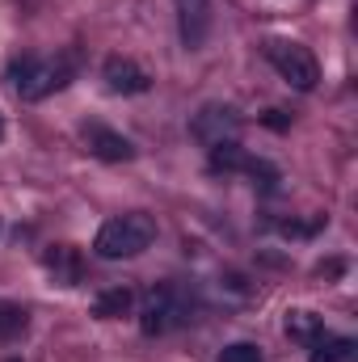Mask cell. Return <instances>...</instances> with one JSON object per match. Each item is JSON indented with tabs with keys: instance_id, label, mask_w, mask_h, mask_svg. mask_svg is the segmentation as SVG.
I'll return each instance as SVG.
<instances>
[{
	"instance_id": "17",
	"label": "cell",
	"mask_w": 358,
	"mask_h": 362,
	"mask_svg": "<svg viewBox=\"0 0 358 362\" xmlns=\"http://www.w3.org/2000/svg\"><path fill=\"white\" fill-rule=\"evenodd\" d=\"M262 122H266V127H274V131H287V118H282L278 110H270V114H262Z\"/></svg>"
},
{
	"instance_id": "15",
	"label": "cell",
	"mask_w": 358,
	"mask_h": 362,
	"mask_svg": "<svg viewBox=\"0 0 358 362\" xmlns=\"http://www.w3.org/2000/svg\"><path fill=\"white\" fill-rule=\"evenodd\" d=\"M219 362H262V346L253 341H232L219 350Z\"/></svg>"
},
{
	"instance_id": "5",
	"label": "cell",
	"mask_w": 358,
	"mask_h": 362,
	"mask_svg": "<svg viewBox=\"0 0 358 362\" xmlns=\"http://www.w3.org/2000/svg\"><path fill=\"white\" fill-rule=\"evenodd\" d=\"M241 131V118L232 105H202L194 118H190V135L202 144V148H215V144H228L236 139Z\"/></svg>"
},
{
	"instance_id": "7",
	"label": "cell",
	"mask_w": 358,
	"mask_h": 362,
	"mask_svg": "<svg viewBox=\"0 0 358 362\" xmlns=\"http://www.w3.org/2000/svg\"><path fill=\"white\" fill-rule=\"evenodd\" d=\"M178 4V34L185 51H202L211 34V0H173Z\"/></svg>"
},
{
	"instance_id": "14",
	"label": "cell",
	"mask_w": 358,
	"mask_h": 362,
	"mask_svg": "<svg viewBox=\"0 0 358 362\" xmlns=\"http://www.w3.org/2000/svg\"><path fill=\"white\" fill-rule=\"evenodd\" d=\"M25 325H30V312L21 303H0V341L25 333Z\"/></svg>"
},
{
	"instance_id": "2",
	"label": "cell",
	"mask_w": 358,
	"mask_h": 362,
	"mask_svg": "<svg viewBox=\"0 0 358 362\" xmlns=\"http://www.w3.org/2000/svg\"><path fill=\"white\" fill-rule=\"evenodd\" d=\"M152 240H156V219L144 211H131V215H114L101 223L93 253L101 262H122V257H139L144 249H152Z\"/></svg>"
},
{
	"instance_id": "10",
	"label": "cell",
	"mask_w": 358,
	"mask_h": 362,
	"mask_svg": "<svg viewBox=\"0 0 358 362\" xmlns=\"http://www.w3.org/2000/svg\"><path fill=\"white\" fill-rule=\"evenodd\" d=\"M287 337L299 341V346H316L325 337V320L316 312H308V308H291L287 312Z\"/></svg>"
},
{
	"instance_id": "1",
	"label": "cell",
	"mask_w": 358,
	"mask_h": 362,
	"mask_svg": "<svg viewBox=\"0 0 358 362\" xmlns=\"http://www.w3.org/2000/svg\"><path fill=\"white\" fill-rule=\"evenodd\" d=\"M76 76V55L59 51V55H21L8 68V81L21 101H42L51 93H59L68 81Z\"/></svg>"
},
{
	"instance_id": "9",
	"label": "cell",
	"mask_w": 358,
	"mask_h": 362,
	"mask_svg": "<svg viewBox=\"0 0 358 362\" xmlns=\"http://www.w3.org/2000/svg\"><path fill=\"white\" fill-rule=\"evenodd\" d=\"M42 266L59 286H81V278H85V257L76 245H51L42 253Z\"/></svg>"
},
{
	"instance_id": "11",
	"label": "cell",
	"mask_w": 358,
	"mask_h": 362,
	"mask_svg": "<svg viewBox=\"0 0 358 362\" xmlns=\"http://www.w3.org/2000/svg\"><path fill=\"white\" fill-rule=\"evenodd\" d=\"M131 308H135V291H131V286H105V291L93 299V316H101V320L131 316Z\"/></svg>"
},
{
	"instance_id": "12",
	"label": "cell",
	"mask_w": 358,
	"mask_h": 362,
	"mask_svg": "<svg viewBox=\"0 0 358 362\" xmlns=\"http://www.w3.org/2000/svg\"><path fill=\"white\" fill-rule=\"evenodd\" d=\"M354 354H358V341L354 337H321L316 346H312V358L308 362H354Z\"/></svg>"
},
{
	"instance_id": "3",
	"label": "cell",
	"mask_w": 358,
	"mask_h": 362,
	"mask_svg": "<svg viewBox=\"0 0 358 362\" xmlns=\"http://www.w3.org/2000/svg\"><path fill=\"white\" fill-rule=\"evenodd\" d=\"M266 59L274 64V72L299 93H312L321 81V64L304 42H287V38H270L266 42Z\"/></svg>"
},
{
	"instance_id": "19",
	"label": "cell",
	"mask_w": 358,
	"mask_h": 362,
	"mask_svg": "<svg viewBox=\"0 0 358 362\" xmlns=\"http://www.w3.org/2000/svg\"><path fill=\"white\" fill-rule=\"evenodd\" d=\"M8 362H17V358H8Z\"/></svg>"
},
{
	"instance_id": "6",
	"label": "cell",
	"mask_w": 358,
	"mask_h": 362,
	"mask_svg": "<svg viewBox=\"0 0 358 362\" xmlns=\"http://www.w3.org/2000/svg\"><path fill=\"white\" fill-rule=\"evenodd\" d=\"M85 148H89L97 160H110V165H122V160H135V144L127 135H118L114 127L105 122H85Z\"/></svg>"
},
{
	"instance_id": "13",
	"label": "cell",
	"mask_w": 358,
	"mask_h": 362,
	"mask_svg": "<svg viewBox=\"0 0 358 362\" xmlns=\"http://www.w3.org/2000/svg\"><path fill=\"white\" fill-rule=\"evenodd\" d=\"M245 165H249V152H245L236 139H228V144H215V148H211V169H224V173H245Z\"/></svg>"
},
{
	"instance_id": "4",
	"label": "cell",
	"mask_w": 358,
	"mask_h": 362,
	"mask_svg": "<svg viewBox=\"0 0 358 362\" xmlns=\"http://www.w3.org/2000/svg\"><path fill=\"white\" fill-rule=\"evenodd\" d=\"M185 320H190V303L181 299L178 286H152V291H148V299H144V308H139V329H144L148 337H161V333L178 329Z\"/></svg>"
},
{
	"instance_id": "18",
	"label": "cell",
	"mask_w": 358,
	"mask_h": 362,
	"mask_svg": "<svg viewBox=\"0 0 358 362\" xmlns=\"http://www.w3.org/2000/svg\"><path fill=\"white\" fill-rule=\"evenodd\" d=\"M0 139H4V118H0Z\"/></svg>"
},
{
	"instance_id": "16",
	"label": "cell",
	"mask_w": 358,
	"mask_h": 362,
	"mask_svg": "<svg viewBox=\"0 0 358 362\" xmlns=\"http://www.w3.org/2000/svg\"><path fill=\"white\" fill-rule=\"evenodd\" d=\"M245 173H249V177L258 181V185H262V189H278V169H274V165H270V160H253V156H249V165H245Z\"/></svg>"
},
{
	"instance_id": "8",
	"label": "cell",
	"mask_w": 358,
	"mask_h": 362,
	"mask_svg": "<svg viewBox=\"0 0 358 362\" xmlns=\"http://www.w3.org/2000/svg\"><path fill=\"white\" fill-rule=\"evenodd\" d=\"M110 93H122V97H135V93H148L152 89V76L135 64V59H122V55H110L105 68H101Z\"/></svg>"
}]
</instances>
